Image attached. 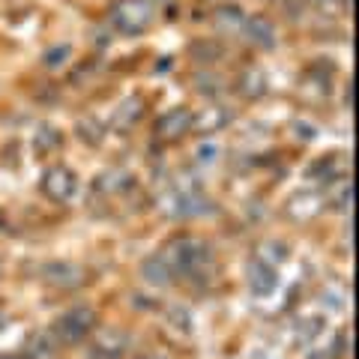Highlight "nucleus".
<instances>
[{
    "label": "nucleus",
    "mask_w": 359,
    "mask_h": 359,
    "mask_svg": "<svg viewBox=\"0 0 359 359\" xmlns=\"http://www.w3.org/2000/svg\"><path fill=\"white\" fill-rule=\"evenodd\" d=\"M159 255L165 257V264L171 266L174 278L177 276H198V273H204V269L210 266V261H212L210 245L201 243V240H192V237H180L174 243H168Z\"/></svg>",
    "instance_id": "1"
},
{
    "label": "nucleus",
    "mask_w": 359,
    "mask_h": 359,
    "mask_svg": "<svg viewBox=\"0 0 359 359\" xmlns=\"http://www.w3.org/2000/svg\"><path fill=\"white\" fill-rule=\"evenodd\" d=\"M93 327H96V311L87 306H75L54 320V335L66 344H75V341L87 339V335L93 332Z\"/></svg>",
    "instance_id": "2"
},
{
    "label": "nucleus",
    "mask_w": 359,
    "mask_h": 359,
    "mask_svg": "<svg viewBox=\"0 0 359 359\" xmlns=\"http://www.w3.org/2000/svg\"><path fill=\"white\" fill-rule=\"evenodd\" d=\"M150 18H153V13H150L147 0H117V4L111 6V25L120 33H126V36L141 33L150 25Z\"/></svg>",
    "instance_id": "3"
},
{
    "label": "nucleus",
    "mask_w": 359,
    "mask_h": 359,
    "mask_svg": "<svg viewBox=\"0 0 359 359\" xmlns=\"http://www.w3.org/2000/svg\"><path fill=\"white\" fill-rule=\"evenodd\" d=\"M42 189H45V195L54 198V201H69L75 195V189H78V177L69 171V168H63V165H54L45 171L42 177Z\"/></svg>",
    "instance_id": "4"
},
{
    "label": "nucleus",
    "mask_w": 359,
    "mask_h": 359,
    "mask_svg": "<svg viewBox=\"0 0 359 359\" xmlns=\"http://www.w3.org/2000/svg\"><path fill=\"white\" fill-rule=\"evenodd\" d=\"M129 332L123 330H102L93 341V359H123L129 351Z\"/></svg>",
    "instance_id": "5"
},
{
    "label": "nucleus",
    "mask_w": 359,
    "mask_h": 359,
    "mask_svg": "<svg viewBox=\"0 0 359 359\" xmlns=\"http://www.w3.org/2000/svg\"><path fill=\"white\" fill-rule=\"evenodd\" d=\"M45 273V282L54 285V287H63V290H72V287H81L84 285V269L78 264H69V261H54L42 269Z\"/></svg>",
    "instance_id": "6"
},
{
    "label": "nucleus",
    "mask_w": 359,
    "mask_h": 359,
    "mask_svg": "<svg viewBox=\"0 0 359 359\" xmlns=\"http://www.w3.org/2000/svg\"><path fill=\"white\" fill-rule=\"evenodd\" d=\"M189 129H192V111H186V108L168 111V114L156 123L159 138H180V135H186Z\"/></svg>",
    "instance_id": "7"
},
{
    "label": "nucleus",
    "mask_w": 359,
    "mask_h": 359,
    "mask_svg": "<svg viewBox=\"0 0 359 359\" xmlns=\"http://www.w3.org/2000/svg\"><path fill=\"white\" fill-rule=\"evenodd\" d=\"M276 273L273 266L264 264V261H252L249 264V285H252V294L255 297H269L276 290Z\"/></svg>",
    "instance_id": "8"
},
{
    "label": "nucleus",
    "mask_w": 359,
    "mask_h": 359,
    "mask_svg": "<svg viewBox=\"0 0 359 359\" xmlns=\"http://www.w3.org/2000/svg\"><path fill=\"white\" fill-rule=\"evenodd\" d=\"M25 351H27L30 359H54L57 356V341H54V335L48 330H36L27 339Z\"/></svg>",
    "instance_id": "9"
},
{
    "label": "nucleus",
    "mask_w": 359,
    "mask_h": 359,
    "mask_svg": "<svg viewBox=\"0 0 359 359\" xmlns=\"http://www.w3.org/2000/svg\"><path fill=\"white\" fill-rule=\"evenodd\" d=\"M245 36L255 45H261V48H273L276 45V30L269 25V18H264V15H252L245 21Z\"/></svg>",
    "instance_id": "10"
},
{
    "label": "nucleus",
    "mask_w": 359,
    "mask_h": 359,
    "mask_svg": "<svg viewBox=\"0 0 359 359\" xmlns=\"http://www.w3.org/2000/svg\"><path fill=\"white\" fill-rule=\"evenodd\" d=\"M141 276H144V282H150V285H171L174 282V273H171V266L165 264V257L162 255H153L144 261L141 266Z\"/></svg>",
    "instance_id": "11"
},
{
    "label": "nucleus",
    "mask_w": 359,
    "mask_h": 359,
    "mask_svg": "<svg viewBox=\"0 0 359 359\" xmlns=\"http://www.w3.org/2000/svg\"><path fill=\"white\" fill-rule=\"evenodd\" d=\"M231 108H207L201 117H192V126H198V129H204V132H216V129H222V126H228L231 123Z\"/></svg>",
    "instance_id": "12"
},
{
    "label": "nucleus",
    "mask_w": 359,
    "mask_h": 359,
    "mask_svg": "<svg viewBox=\"0 0 359 359\" xmlns=\"http://www.w3.org/2000/svg\"><path fill=\"white\" fill-rule=\"evenodd\" d=\"M264 90H266V75L261 69H245L240 75V93L243 96L257 99V96H264Z\"/></svg>",
    "instance_id": "13"
},
{
    "label": "nucleus",
    "mask_w": 359,
    "mask_h": 359,
    "mask_svg": "<svg viewBox=\"0 0 359 359\" xmlns=\"http://www.w3.org/2000/svg\"><path fill=\"white\" fill-rule=\"evenodd\" d=\"M320 330H323V320H320V318H306V320H299V323H297V341H299L302 347H309V344H314V339L320 335Z\"/></svg>",
    "instance_id": "14"
},
{
    "label": "nucleus",
    "mask_w": 359,
    "mask_h": 359,
    "mask_svg": "<svg viewBox=\"0 0 359 359\" xmlns=\"http://www.w3.org/2000/svg\"><path fill=\"white\" fill-rule=\"evenodd\" d=\"M129 186H132V177L126 171H111L99 180V189H102V192H126Z\"/></svg>",
    "instance_id": "15"
},
{
    "label": "nucleus",
    "mask_w": 359,
    "mask_h": 359,
    "mask_svg": "<svg viewBox=\"0 0 359 359\" xmlns=\"http://www.w3.org/2000/svg\"><path fill=\"white\" fill-rule=\"evenodd\" d=\"M168 323H171L174 330H180V332H192V314H189L186 309H168Z\"/></svg>",
    "instance_id": "16"
},
{
    "label": "nucleus",
    "mask_w": 359,
    "mask_h": 359,
    "mask_svg": "<svg viewBox=\"0 0 359 359\" xmlns=\"http://www.w3.org/2000/svg\"><path fill=\"white\" fill-rule=\"evenodd\" d=\"M36 147L39 150H57L60 147V132L54 126H42L36 135Z\"/></svg>",
    "instance_id": "17"
},
{
    "label": "nucleus",
    "mask_w": 359,
    "mask_h": 359,
    "mask_svg": "<svg viewBox=\"0 0 359 359\" xmlns=\"http://www.w3.org/2000/svg\"><path fill=\"white\" fill-rule=\"evenodd\" d=\"M78 132H81V138L87 144H99V141H102V126L93 123V120H81V123H78Z\"/></svg>",
    "instance_id": "18"
},
{
    "label": "nucleus",
    "mask_w": 359,
    "mask_h": 359,
    "mask_svg": "<svg viewBox=\"0 0 359 359\" xmlns=\"http://www.w3.org/2000/svg\"><path fill=\"white\" fill-rule=\"evenodd\" d=\"M138 105H141L138 99H126V102H123V108L117 111V123H120V126H129V123L138 117V111H141Z\"/></svg>",
    "instance_id": "19"
},
{
    "label": "nucleus",
    "mask_w": 359,
    "mask_h": 359,
    "mask_svg": "<svg viewBox=\"0 0 359 359\" xmlns=\"http://www.w3.org/2000/svg\"><path fill=\"white\" fill-rule=\"evenodd\" d=\"M195 81H198V90H201V93H219V90H222V78H219V75L201 72Z\"/></svg>",
    "instance_id": "20"
},
{
    "label": "nucleus",
    "mask_w": 359,
    "mask_h": 359,
    "mask_svg": "<svg viewBox=\"0 0 359 359\" xmlns=\"http://www.w3.org/2000/svg\"><path fill=\"white\" fill-rule=\"evenodd\" d=\"M195 159H198L201 165H212V162L219 159V147H216V144H198Z\"/></svg>",
    "instance_id": "21"
},
{
    "label": "nucleus",
    "mask_w": 359,
    "mask_h": 359,
    "mask_svg": "<svg viewBox=\"0 0 359 359\" xmlns=\"http://www.w3.org/2000/svg\"><path fill=\"white\" fill-rule=\"evenodd\" d=\"M63 57H69V48H57V51L45 54V66H51V69H57V66L63 63Z\"/></svg>",
    "instance_id": "22"
},
{
    "label": "nucleus",
    "mask_w": 359,
    "mask_h": 359,
    "mask_svg": "<svg viewBox=\"0 0 359 359\" xmlns=\"http://www.w3.org/2000/svg\"><path fill=\"white\" fill-rule=\"evenodd\" d=\"M0 359H21V356H0Z\"/></svg>",
    "instance_id": "23"
},
{
    "label": "nucleus",
    "mask_w": 359,
    "mask_h": 359,
    "mask_svg": "<svg viewBox=\"0 0 359 359\" xmlns=\"http://www.w3.org/2000/svg\"><path fill=\"white\" fill-rule=\"evenodd\" d=\"M147 359H159V356H147Z\"/></svg>",
    "instance_id": "24"
}]
</instances>
